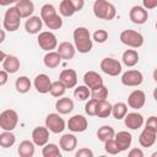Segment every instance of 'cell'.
I'll return each mask as SVG.
<instances>
[{"mask_svg":"<svg viewBox=\"0 0 157 157\" xmlns=\"http://www.w3.org/2000/svg\"><path fill=\"white\" fill-rule=\"evenodd\" d=\"M76 11L74 4L70 1V0H63L59 5V13L64 17H71Z\"/></svg>","mask_w":157,"mask_h":157,"instance_id":"35","label":"cell"},{"mask_svg":"<svg viewBox=\"0 0 157 157\" xmlns=\"http://www.w3.org/2000/svg\"><path fill=\"white\" fill-rule=\"evenodd\" d=\"M55 109L58 113L65 115L74 110V101L69 97H60L55 102Z\"/></svg>","mask_w":157,"mask_h":157,"instance_id":"22","label":"cell"},{"mask_svg":"<svg viewBox=\"0 0 157 157\" xmlns=\"http://www.w3.org/2000/svg\"><path fill=\"white\" fill-rule=\"evenodd\" d=\"M32 141L39 147L47 145L49 141V129L47 126H36L32 131Z\"/></svg>","mask_w":157,"mask_h":157,"instance_id":"12","label":"cell"},{"mask_svg":"<svg viewBox=\"0 0 157 157\" xmlns=\"http://www.w3.org/2000/svg\"><path fill=\"white\" fill-rule=\"evenodd\" d=\"M34 146L36 144L33 141L29 140H23L22 142H20L18 147H17V153L20 157H32L34 155Z\"/></svg>","mask_w":157,"mask_h":157,"instance_id":"27","label":"cell"},{"mask_svg":"<svg viewBox=\"0 0 157 157\" xmlns=\"http://www.w3.org/2000/svg\"><path fill=\"white\" fill-rule=\"evenodd\" d=\"M114 140L117 141L119 148L121 151H126L130 146H131V141H132V136L130 132L128 131H119L115 134Z\"/></svg>","mask_w":157,"mask_h":157,"instance_id":"24","label":"cell"},{"mask_svg":"<svg viewBox=\"0 0 157 157\" xmlns=\"http://www.w3.org/2000/svg\"><path fill=\"white\" fill-rule=\"evenodd\" d=\"M92 10H93V15L97 18L105 20V21L113 20L115 17V15H117L115 6L112 2L107 1V0H96L93 2Z\"/></svg>","mask_w":157,"mask_h":157,"instance_id":"2","label":"cell"},{"mask_svg":"<svg viewBox=\"0 0 157 157\" xmlns=\"http://www.w3.org/2000/svg\"><path fill=\"white\" fill-rule=\"evenodd\" d=\"M115 136V131L112 126L109 125H103L101 126L98 130H97V137L99 141L102 142H105L107 140H110V139H114Z\"/></svg>","mask_w":157,"mask_h":157,"instance_id":"33","label":"cell"},{"mask_svg":"<svg viewBox=\"0 0 157 157\" xmlns=\"http://www.w3.org/2000/svg\"><path fill=\"white\" fill-rule=\"evenodd\" d=\"M124 123H125V126L130 130H137L140 129L142 125H144V117L137 113V112H131V113H128L124 118Z\"/></svg>","mask_w":157,"mask_h":157,"instance_id":"16","label":"cell"},{"mask_svg":"<svg viewBox=\"0 0 157 157\" xmlns=\"http://www.w3.org/2000/svg\"><path fill=\"white\" fill-rule=\"evenodd\" d=\"M18 123V114L13 109H5L0 113V128L2 130L12 131Z\"/></svg>","mask_w":157,"mask_h":157,"instance_id":"5","label":"cell"},{"mask_svg":"<svg viewBox=\"0 0 157 157\" xmlns=\"http://www.w3.org/2000/svg\"><path fill=\"white\" fill-rule=\"evenodd\" d=\"M145 126L148 128V129H152V130H155L157 132V117L152 115V117L147 118V120L145 123Z\"/></svg>","mask_w":157,"mask_h":157,"instance_id":"45","label":"cell"},{"mask_svg":"<svg viewBox=\"0 0 157 157\" xmlns=\"http://www.w3.org/2000/svg\"><path fill=\"white\" fill-rule=\"evenodd\" d=\"M156 139H157V132L145 126V129L141 131L139 136V144L142 147H151L156 142Z\"/></svg>","mask_w":157,"mask_h":157,"instance_id":"19","label":"cell"},{"mask_svg":"<svg viewBox=\"0 0 157 157\" xmlns=\"http://www.w3.org/2000/svg\"><path fill=\"white\" fill-rule=\"evenodd\" d=\"M66 86L60 81V80H56V81H53L52 82V87H50V94L53 97H56V98H60L64 96L65 91H66Z\"/></svg>","mask_w":157,"mask_h":157,"instance_id":"37","label":"cell"},{"mask_svg":"<svg viewBox=\"0 0 157 157\" xmlns=\"http://www.w3.org/2000/svg\"><path fill=\"white\" fill-rule=\"evenodd\" d=\"M97 104H98V99L96 98H91L86 102V105H85V112L87 115L90 117H94L96 115V112H97Z\"/></svg>","mask_w":157,"mask_h":157,"instance_id":"40","label":"cell"},{"mask_svg":"<svg viewBox=\"0 0 157 157\" xmlns=\"http://www.w3.org/2000/svg\"><path fill=\"white\" fill-rule=\"evenodd\" d=\"M142 6L146 10H152L157 7V0H142Z\"/></svg>","mask_w":157,"mask_h":157,"instance_id":"47","label":"cell"},{"mask_svg":"<svg viewBox=\"0 0 157 157\" xmlns=\"http://www.w3.org/2000/svg\"><path fill=\"white\" fill-rule=\"evenodd\" d=\"M37 42H38V45L45 52H52L58 48V38L50 31H43L38 33Z\"/></svg>","mask_w":157,"mask_h":157,"instance_id":"7","label":"cell"},{"mask_svg":"<svg viewBox=\"0 0 157 157\" xmlns=\"http://www.w3.org/2000/svg\"><path fill=\"white\" fill-rule=\"evenodd\" d=\"M104 150H105V152L109 153V155H118V153L121 152V150L119 148V146H118V144H117V141H115L114 139L107 140V141L104 142Z\"/></svg>","mask_w":157,"mask_h":157,"instance_id":"39","label":"cell"},{"mask_svg":"<svg viewBox=\"0 0 157 157\" xmlns=\"http://www.w3.org/2000/svg\"><path fill=\"white\" fill-rule=\"evenodd\" d=\"M43 20L40 16H31L25 22V29L29 34H37L40 33V29L43 27Z\"/></svg>","mask_w":157,"mask_h":157,"instance_id":"17","label":"cell"},{"mask_svg":"<svg viewBox=\"0 0 157 157\" xmlns=\"http://www.w3.org/2000/svg\"><path fill=\"white\" fill-rule=\"evenodd\" d=\"M74 37V44L76 47V50L81 54L90 53L93 47V39L91 37L90 31L86 27H77L74 29L72 33Z\"/></svg>","mask_w":157,"mask_h":157,"instance_id":"1","label":"cell"},{"mask_svg":"<svg viewBox=\"0 0 157 157\" xmlns=\"http://www.w3.org/2000/svg\"><path fill=\"white\" fill-rule=\"evenodd\" d=\"M92 39H93L94 42L99 43V44L105 43L107 39H108V32H107L105 29H97V31L93 32V34H92Z\"/></svg>","mask_w":157,"mask_h":157,"instance_id":"42","label":"cell"},{"mask_svg":"<svg viewBox=\"0 0 157 157\" xmlns=\"http://www.w3.org/2000/svg\"><path fill=\"white\" fill-rule=\"evenodd\" d=\"M152 76H153V80L157 82V67L153 70V74H152Z\"/></svg>","mask_w":157,"mask_h":157,"instance_id":"53","label":"cell"},{"mask_svg":"<svg viewBox=\"0 0 157 157\" xmlns=\"http://www.w3.org/2000/svg\"><path fill=\"white\" fill-rule=\"evenodd\" d=\"M1 65H2V69L6 70L9 74H15L20 69V60L15 55H7L5 60L1 63Z\"/></svg>","mask_w":157,"mask_h":157,"instance_id":"28","label":"cell"},{"mask_svg":"<svg viewBox=\"0 0 157 157\" xmlns=\"http://www.w3.org/2000/svg\"><path fill=\"white\" fill-rule=\"evenodd\" d=\"M70 1L74 4L76 11H81L83 9V6H85V0H70Z\"/></svg>","mask_w":157,"mask_h":157,"instance_id":"49","label":"cell"},{"mask_svg":"<svg viewBox=\"0 0 157 157\" xmlns=\"http://www.w3.org/2000/svg\"><path fill=\"white\" fill-rule=\"evenodd\" d=\"M16 142V136L12 131H7V130H2V132L0 134V146L2 148H9L11 146H13Z\"/></svg>","mask_w":157,"mask_h":157,"instance_id":"32","label":"cell"},{"mask_svg":"<svg viewBox=\"0 0 157 157\" xmlns=\"http://www.w3.org/2000/svg\"><path fill=\"white\" fill-rule=\"evenodd\" d=\"M18 0H0V5L1 6H7L11 4H16Z\"/></svg>","mask_w":157,"mask_h":157,"instance_id":"50","label":"cell"},{"mask_svg":"<svg viewBox=\"0 0 157 157\" xmlns=\"http://www.w3.org/2000/svg\"><path fill=\"white\" fill-rule=\"evenodd\" d=\"M43 22L49 29H60L63 26V18L58 12L43 18Z\"/></svg>","mask_w":157,"mask_h":157,"instance_id":"30","label":"cell"},{"mask_svg":"<svg viewBox=\"0 0 157 157\" xmlns=\"http://www.w3.org/2000/svg\"><path fill=\"white\" fill-rule=\"evenodd\" d=\"M119 39L123 44H125L126 47H130V48H134V49H137L140 47L144 45V36L137 32V31H134V29H124L120 36H119Z\"/></svg>","mask_w":157,"mask_h":157,"instance_id":"4","label":"cell"},{"mask_svg":"<svg viewBox=\"0 0 157 157\" xmlns=\"http://www.w3.org/2000/svg\"><path fill=\"white\" fill-rule=\"evenodd\" d=\"M45 126L49 129L50 132L53 134H60L65 130L66 123L61 118L60 113H49L45 117Z\"/></svg>","mask_w":157,"mask_h":157,"instance_id":"6","label":"cell"},{"mask_svg":"<svg viewBox=\"0 0 157 157\" xmlns=\"http://www.w3.org/2000/svg\"><path fill=\"white\" fill-rule=\"evenodd\" d=\"M6 56H7V55H6V54H5V53L1 50V52H0V61L2 63V61L5 60V58H6Z\"/></svg>","mask_w":157,"mask_h":157,"instance_id":"51","label":"cell"},{"mask_svg":"<svg viewBox=\"0 0 157 157\" xmlns=\"http://www.w3.org/2000/svg\"><path fill=\"white\" fill-rule=\"evenodd\" d=\"M156 29H157V22H156Z\"/></svg>","mask_w":157,"mask_h":157,"instance_id":"56","label":"cell"},{"mask_svg":"<svg viewBox=\"0 0 157 157\" xmlns=\"http://www.w3.org/2000/svg\"><path fill=\"white\" fill-rule=\"evenodd\" d=\"M120 81H121V83L124 86H128V87H137V86H140L142 83L144 75H142L141 71H139L136 69H131V70L125 71L121 75Z\"/></svg>","mask_w":157,"mask_h":157,"instance_id":"8","label":"cell"},{"mask_svg":"<svg viewBox=\"0 0 157 157\" xmlns=\"http://www.w3.org/2000/svg\"><path fill=\"white\" fill-rule=\"evenodd\" d=\"M55 12H56V10H55L54 5H52V4H44L40 7V17H42V20L48 17V16H50V15H53V13H55Z\"/></svg>","mask_w":157,"mask_h":157,"instance_id":"43","label":"cell"},{"mask_svg":"<svg viewBox=\"0 0 157 157\" xmlns=\"http://www.w3.org/2000/svg\"><path fill=\"white\" fill-rule=\"evenodd\" d=\"M7 78H9V72L2 69L0 71V86H4L7 82Z\"/></svg>","mask_w":157,"mask_h":157,"instance_id":"48","label":"cell"},{"mask_svg":"<svg viewBox=\"0 0 157 157\" xmlns=\"http://www.w3.org/2000/svg\"><path fill=\"white\" fill-rule=\"evenodd\" d=\"M101 70L109 76H118L121 74V64L114 58H104L99 64Z\"/></svg>","mask_w":157,"mask_h":157,"instance_id":"9","label":"cell"},{"mask_svg":"<svg viewBox=\"0 0 157 157\" xmlns=\"http://www.w3.org/2000/svg\"><path fill=\"white\" fill-rule=\"evenodd\" d=\"M145 103H146V94L141 90L132 91L128 97V105L132 109L139 110L145 105Z\"/></svg>","mask_w":157,"mask_h":157,"instance_id":"13","label":"cell"},{"mask_svg":"<svg viewBox=\"0 0 157 157\" xmlns=\"http://www.w3.org/2000/svg\"><path fill=\"white\" fill-rule=\"evenodd\" d=\"M139 60H140V56H139L137 50L135 49H126L121 55V61L128 67L135 66L139 63Z\"/></svg>","mask_w":157,"mask_h":157,"instance_id":"26","label":"cell"},{"mask_svg":"<svg viewBox=\"0 0 157 157\" xmlns=\"http://www.w3.org/2000/svg\"><path fill=\"white\" fill-rule=\"evenodd\" d=\"M61 56L56 50H52V52H47V54L43 58V63L48 69H55L60 65L61 63Z\"/></svg>","mask_w":157,"mask_h":157,"instance_id":"25","label":"cell"},{"mask_svg":"<svg viewBox=\"0 0 157 157\" xmlns=\"http://www.w3.org/2000/svg\"><path fill=\"white\" fill-rule=\"evenodd\" d=\"M74 97L77 99V101H86L91 97V90L86 86V85H82V86H77L74 91Z\"/></svg>","mask_w":157,"mask_h":157,"instance_id":"38","label":"cell"},{"mask_svg":"<svg viewBox=\"0 0 157 157\" xmlns=\"http://www.w3.org/2000/svg\"><path fill=\"white\" fill-rule=\"evenodd\" d=\"M59 146L65 152H71L77 146V139L74 134H64L59 140Z\"/></svg>","mask_w":157,"mask_h":157,"instance_id":"21","label":"cell"},{"mask_svg":"<svg viewBox=\"0 0 157 157\" xmlns=\"http://www.w3.org/2000/svg\"><path fill=\"white\" fill-rule=\"evenodd\" d=\"M15 6L18 9V11H20L22 18H28V17L33 16V12H34V4H33L32 0H18Z\"/></svg>","mask_w":157,"mask_h":157,"instance_id":"23","label":"cell"},{"mask_svg":"<svg viewBox=\"0 0 157 157\" xmlns=\"http://www.w3.org/2000/svg\"><path fill=\"white\" fill-rule=\"evenodd\" d=\"M75 156L76 157H93V151L87 148V147H82V148L76 151Z\"/></svg>","mask_w":157,"mask_h":157,"instance_id":"44","label":"cell"},{"mask_svg":"<svg viewBox=\"0 0 157 157\" xmlns=\"http://www.w3.org/2000/svg\"><path fill=\"white\" fill-rule=\"evenodd\" d=\"M83 82H85V85H86L91 91L97 90V88H99V87H102V86L104 85L102 76H101L98 72L92 71V70L85 72V75H83Z\"/></svg>","mask_w":157,"mask_h":157,"instance_id":"14","label":"cell"},{"mask_svg":"<svg viewBox=\"0 0 157 157\" xmlns=\"http://www.w3.org/2000/svg\"><path fill=\"white\" fill-rule=\"evenodd\" d=\"M128 156H129V157H144V151H142L141 148L134 147V148H131V150L128 152Z\"/></svg>","mask_w":157,"mask_h":157,"instance_id":"46","label":"cell"},{"mask_svg":"<svg viewBox=\"0 0 157 157\" xmlns=\"http://www.w3.org/2000/svg\"><path fill=\"white\" fill-rule=\"evenodd\" d=\"M91 97H92V98H96V99H98V101L107 99V98H108V88L103 85L102 87L91 91Z\"/></svg>","mask_w":157,"mask_h":157,"instance_id":"41","label":"cell"},{"mask_svg":"<svg viewBox=\"0 0 157 157\" xmlns=\"http://www.w3.org/2000/svg\"><path fill=\"white\" fill-rule=\"evenodd\" d=\"M5 31L6 29H1V38H0V43H2L5 40Z\"/></svg>","mask_w":157,"mask_h":157,"instance_id":"52","label":"cell"},{"mask_svg":"<svg viewBox=\"0 0 157 157\" xmlns=\"http://www.w3.org/2000/svg\"><path fill=\"white\" fill-rule=\"evenodd\" d=\"M21 18H22V16H21L18 9L16 6H11L9 10H6V12L4 15V21H2L4 29H6L9 32L17 31L21 26Z\"/></svg>","mask_w":157,"mask_h":157,"instance_id":"3","label":"cell"},{"mask_svg":"<svg viewBox=\"0 0 157 157\" xmlns=\"http://www.w3.org/2000/svg\"><path fill=\"white\" fill-rule=\"evenodd\" d=\"M129 18L135 25H144L148 20V11L144 6L135 5L129 11Z\"/></svg>","mask_w":157,"mask_h":157,"instance_id":"11","label":"cell"},{"mask_svg":"<svg viewBox=\"0 0 157 157\" xmlns=\"http://www.w3.org/2000/svg\"><path fill=\"white\" fill-rule=\"evenodd\" d=\"M152 156H153V157H157V151H156V152H155V153H153Z\"/></svg>","mask_w":157,"mask_h":157,"instance_id":"55","label":"cell"},{"mask_svg":"<svg viewBox=\"0 0 157 157\" xmlns=\"http://www.w3.org/2000/svg\"><path fill=\"white\" fill-rule=\"evenodd\" d=\"M42 155H43V157H61L59 146L55 144H50V142H48L47 145L43 146Z\"/></svg>","mask_w":157,"mask_h":157,"instance_id":"36","label":"cell"},{"mask_svg":"<svg viewBox=\"0 0 157 157\" xmlns=\"http://www.w3.org/2000/svg\"><path fill=\"white\" fill-rule=\"evenodd\" d=\"M112 109H113V104L108 102L107 99L98 101L96 115L98 118H108L109 115H112Z\"/></svg>","mask_w":157,"mask_h":157,"instance_id":"29","label":"cell"},{"mask_svg":"<svg viewBox=\"0 0 157 157\" xmlns=\"http://www.w3.org/2000/svg\"><path fill=\"white\" fill-rule=\"evenodd\" d=\"M153 98H155V101H157V87L153 90Z\"/></svg>","mask_w":157,"mask_h":157,"instance_id":"54","label":"cell"},{"mask_svg":"<svg viewBox=\"0 0 157 157\" xmlns=\"http://www.w3.org/2000/svg\"><path fill=\"white\" fill-rule=\"evenodd\" d=\"M52 80L49 78L48 75L45 74H39L36 76L34 81H33V86L34 88L37 90V92L42 93V94H45V93H49L50 92V87H52Z\"/></svg>","mask_w":157,"mask_h":157,"instance_id":"15","label":"cell"},{"mask_svg":"<svg viewBox=\"0 0 157 157\" xmlns=\"http://www.w3.org/2000/svg\"><path fill=\"white\" fill-rule=\"evenodd\" d=\"M66 126L72 132H83L88 128V121L83 115L75 114L71 118H69V120L66 123Z\"/></svg>","mask_w":157,"mask_h":157,"instance_id":"10","label":"cell"},{"mask_svg":"<svg viewBox=\"0 0 157 157\" xmlns=\"http://www.w3.org/2000/svg\"><path fill=\"white\" fill-rule=\"evenodd\" d=\"M126 114H128V105L124 102H117L115 104H113V109H112L113 118H115L117 120H121L125 118Z\"/></svg>","mask_w":157,"mask_h":157,"instance_id":"34","label":"cell"},{"mask_svg":"<svg viewBox=\"0 0 157 157\" xmlns=\"http://www.w3.org/2000/svg\"><path fill=\"white\" fill-rule=\"evenodd\" d=\"M32 87V82L27 76H20L15 81V88L18 93H27Z\"/></svg>","mask_w":157,"mask_h":157,"instance_id":"31","label":"cell"},{"mask_svg":"<svg viewBox=\"0 0 157 157\" xmlns=\"http://www.w3.org/2000/svg\"><path fill=\"white\" fill-rule=\"evenodd\" d=\"M59 80L67 87V88H74L77 85V74L74 69H65L60 72Z\"/></svg>","mask_w":157,"mask_h":157,"instance_id":"18","label":"cell"},{"mask_svg":"<svg viewBox=\"0 0 157 157\" xmlns=\"http://www.w3.org/2000/svg\"><path fill=\"white\" fill-rule=\"evenodd\" d=\"M56 52L60 54L61 59H64V60H71V59L75 56L76 47H75V44H72L71 42H61V43L58 45Z\"/></svg>","mask_w":157,"mask_h":157,"instance_id":"20","label":"cell"}]
</instances>
